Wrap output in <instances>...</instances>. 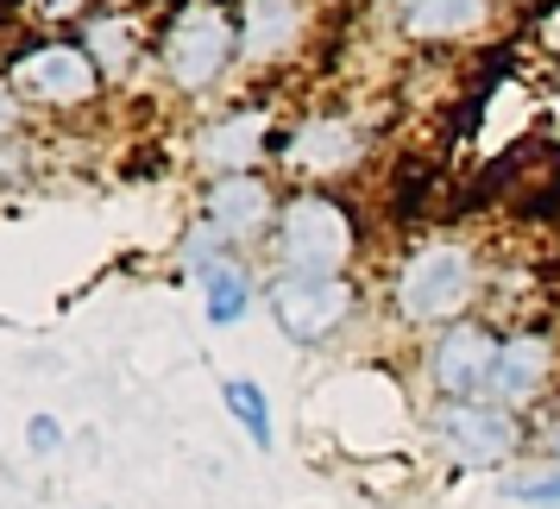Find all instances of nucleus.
Instances as JSON below:
<instances>
[{
    "mask_svg": "<svg viewBox=\"0 0 560 509\" xmlns=\"http://www.w3.org/2000/svg\"><path fill=\"white\" fill-rule=\"evenodd\" d=\"M221 403H228V415L246 428V440H253L258 453L278 447V434H271V403H265V390H258L253 378H221Z\"/></svg>",
    "mask_w": 560,
    "mask_h": 509,
    "instance_id": "dca6fc26",
    "label": "nucleus"
},
{
    "mask_svg": "<svg viewBox=\"0 0 560 509\" xmlns=\"http://www.w3.org/2000/svg\"><path fill=\"white\" fill-rule=\"evenodd\" d=\"M240 63V13L228 0H183L158 32V76L177 102H208Z\"/></svg>",
    "mask_w": 560,
    "mask_h": 509,
    "instance_id": "f03ea898",
    "label": "nucleus"
},
{
    "mask_svg": "<svg viewBox=\"0 0 560 509\" xmlns=\"http://www.w3.org/2000/svg\"><path fill=\"white\" fill-rule=\"evenodd\" d=\"M504 353V328L491 321H454L422 340V383H429L434 403H459V396H485L491 383V365Z\"/></svg>",
    "mask_w": 560,
    "mask_h": 509,
    "instance_id": "6e6552de",
    "label": "nucleus"
},
{
    "mask_svg": "<svg viewBox=\"0 0 560 509\" xmlns=\"http://www.w3.org/2000/svg\"><path fill=\"white\" fill-rule=\"evenodd\" d=\"M422 428H429V447L454 472H498L523 453V415L491 396H459V403H429L422 409Z\"/></svg>",
    "mask_w": 560,
    "mask_h": 509,
    "instance_id": "39448f33",
    "label": "nucleus"
},
{
    "mask_svg": "<svg viewBox=\"0 0 560 509\" xmlns=\"http://www.w3.org/2000/svg\"><path fill=\"white\" fill-rule=\"evenodd\" d=\"M365 152H372V139H365V127L353 114H308V120H296L283 132L278 170L296 189H328V182L353 177L365 164Z\"/></svg>",
    "mask_w": 560,
    "mask_h": 509,
    "instance_id": "0eeeda50",
    "label": "nucleus"
},
{
    "mask_svg": "<svg viewBox=\"0 0 560 509\" xmlns=\"http://www.w3.org/2000/svg\"><path fill=\"white\" fill-rule=\"evenodd\" d=\"M390 20L422 51H466L498 26V0H397Z\"/></svg>",
    "mask_w": 560,
    "mask_h": 509,
    "instance_id": "f8f14e48",
    "label": "nucleus"
},
{
    "mask_svg": "<svg viewBox=\"0 0 560 509\" xmlns=\"http://www.w3.org/2000/svg\"><path fill=\"white\" fill-rule=\"evenodd\" d=\"M555 383H560V340L548 328H516V333H504V353L491 365L485 396L523 415V409H535Z\"/></svg>",
    "mask_w": 560,
    "mask_h": 509,
    "instance_id": "9d476101",
    "label": "nucleus"
},
{
    "mask_svg": "<svg viewBox=\"0 0 560 509\" xmlns=\"http://www.w3.org/2000/svg\"><path fill=\"white\" fill-rule=\"evenodd\" d=\"M510 504H535V509H560V465H548V472H516V478L498 484Z\"/></svg>",
    "mask_w": 560,
    "mask_h": 509,
    "instance_id": "a211bd4d",
    "label": "nucleus"
},
{
    "mask_svg": "<svg viewBox=\"0 0 560 509\" xmlns=\"http://www.w3.org/2000/svg\"><path fill=\"white\" fill-rule=\"evenodd\" d=\"M485 296L479 252L454 239V233H429L416 239L397 271H390V321L416 333H441L454 321H472V303Z\"/></svg>",
    "mask_w": 560,
    "mask_h": 509,
    "instance_id": "f257e3e1",
    "label": "nucleus"
},
{
    "mask_svg": "<svg viewBox=\"0 0 560 509\" xmlns=\"http://www.w3.org/2000/svg\"><path fill=\"white\" fill-rule=\"evenodd\" d=\"M240 63L246 70H278L308 45L315 7L308 0H240Z\"/></svg>",
    "mask_w": 560,
    "mask_h": 509,
    "instance_id": "9b49d317",
    "label": "nucleus"
},
{
    "mask_svg": "<svg viewBox=\"0 0 560 509\" xmlns=\"http://www.w3.org/2000/svg\"><path fill=\"white\" fill-rule=\"evenodd\" d=\"M26 440H32V453H38V459H51L57 447H63V428H57V415H32Z\"/></svg>",
    "mask_w": 560,
    "mask_h": 509,
    "instance_id": "6ab92c4d",
    "label": "nucleus"
},
{
    "mask_svg": "<svg viewBox=\"0 0 560 509\" xmlns=\"http://www.w3.org/2000/svg\"><path fill=\"white\" fill-rule=\"evenodd\" d=\"M278 214H283V196L271 177L258 170H240V177H208L202 182V221L233 252H265L271 233H278Z\"/></svg>",
    "mask_w": 560,
    "mask_h": 509,
    "instance_id": "1a4fd4ad",
    "label": "nucleus"
},
{
    "mask_svg": "<svg viewBox=\"0 0 560 509\" xmlns=\"http://www.w3.org/2000/svg\"><path fill=\"white\" fill-rule=\"evenodd\" d=\"M82 51L102 63L107 82H132V70L145 63V20L132 7H102V13H82Z\"/></svg>",
    "mask_w": 560,
    "mask_h": 509,
    "instance_id": "4468645a",
    "label": "nucleus"
},
{
    "mask_svg": "<svg viewBox=\"0 0 560 509\" xmlns=\"http://www.w3.org/2000/svg\"><path fill=\"white\" fill-rule=\"evenodd\" d=\"M271 277H347L359 258V221L334 189H290L271 233Z\"/></svg>",
    "mask_w": 560,
    "mask_h": 509,
    "instance_id": "7ed1b4c3",
    "label": "nucleus"
},
{
    "mask_svg": "<svg viewBox=\"0 0 560 509\" xmlns=\"http://www.w3.org/2000/svg\"><path fill=\"white\" fill-rule=\"evenodd\" d=\"M265 145H271L265 107H228V114H214L208 127H196L189 157L202 164L208 177H240V170H258Z\"/></svg>",
    "mask_w": 560,
    "mask_h": 509,
    "instance_id": "ddd939ff",
    "label": "nucleus"
},
{
    "mask_svg": "<svg viewBox=\"0 0 560 509\" xmlns=\"http://www.w3.org/2000/svg\"><path fill=\"white\" fill-rule=\"evenodd\" d=\"M265 308L290 346H328L353 328L359 289L353 277H265Z\"/></svg>",
    "mask_w": 560,
    "mask_h": 509,
    "instance_id": "423d86ee",
    "label": "nucleus"
},
{
    "mask_svg": "<svg viewBox=\"0 0 560 509\" xmlns=\"http://www.w3.org/2000/svg\"><path fill=\"white\" fill-rule=\"evenodd\" d=\"M228 258H246V252H233L221 233L208 227V221H196V227L177 239V264L189 271V277H202V271H214V264H228Z\"/></svg>",
    "mask_w": 560,
    "mask_h": 509,
    "instance_id": "f3484780",
    "label": "nucleus"
},
{
    "mask_svg": "<svg viewBox=\"0 0 560 509\" xmlns=\"http://www.w3.org/2000/svg\"><path fill=\"white\" fill-rule=\"evenodd\" d=\"M196 296H202L208 328H240L265 289H258V277H253V264H246V258H228V264H214V271L196 277Z\"/></svg>",
    "mask_w": 560,
    "mask_h": 509,
    "instance_id": "2eb2a0df",
    "label": "nucleus"
},
{
    "mask_svg": "<svg viewBox=\"0 0 560 509\" xmlns=\"http://www.w3.org/2000/svg\"><path fill=\"white\" fill-rule=\"evenodd\" d=\"M107 95L102 63L82 51V38H38L26 51H13L7 70V102L32 114H82Z\"/></svg>",
    "mask_w": 560,
    "mask_h": 509,
    "instance_id": "20e7f679",
    "label": "nucleus"
},
{
    "mask_svg": "<svg viewBox=\"0 0 560 509\" xmlns=\"http://www.w3.org/2000/svg\"><path fill=\"white\" fill-rule=\"evenodd\" d=\"M555 453H560V440H555Z\"/></svg>",
    "mask_w": 560,
    "mask_h": 509,
    "instance_id": "aec40b11",
    "label": "nucleus"
}]
</instances>
